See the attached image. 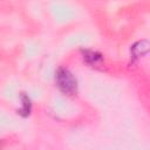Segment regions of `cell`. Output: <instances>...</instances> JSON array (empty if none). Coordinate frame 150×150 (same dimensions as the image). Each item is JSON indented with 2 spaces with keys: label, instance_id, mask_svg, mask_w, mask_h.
I'll use <instances>...</instances> for the list:
<instances>
[{
  "label": "cell",
  "instance_id": "cell-1",
  "mask_svg": "<svg viewBox=\"0 0 150 150\" xmlns=\"http://www.w3.org/2000/svg\"><path fill=\"white\" fill-rule=\"evenodd\" d=\"M55 83L64 95H75L77 93V81L73 73L67 68H59L55 73Z\"/></svg>",
  "mask_w": 150,
  "mask_h": 150
},
{
  "label": "cell",
  "instance_id": "cell-2",
  "mask_svg": "<svg viewBox=\"0 0 150 150\" xmlns=\"http://www.w3.org/2000/svg\"><path fill=\"white\" fill-rule=\"evenodd\" d=\"M83 60L90 64L91 67H96V66H100L102 64L103 62V56L97 53V52H94V50H83Z\"/></svg>",
  "mask_w": 150,
  "mask_h": 150
},
{
  "label": "cell",
  "instance_id": "cell-3",
  "mask_svg": "<svg viewBox=\"0 0 150 150\" xmlns=\"http://www.w3.org/2000/svg\"><path fill=\"white\" fill-rule=\"evenodd\" d=\"M131 56L134 59H138L139 56L146 55L150 52V42L148 41H139L137 43H135L131 47Z\"/></svg>",
  "mask_w": 150,
  "mask_h": 150
},
{
  "label": "cell",
  "instance_id": "cell-4",
  "mask_svg": "<svg viewBox=\"0 0 150 150\" xmlns=\"http://www.w3.org/2000/svg\"><path fill=\"white\" fill-rule=\"evenodd\" d=\"M21 102H22V107L18 110V114L21 115L22 117H27L29 114H30V110H32V102H30V98L26 95V94H21Z\"/></svg>",
  "mask_w": 150,
  "mask_h": 150
}]
</instances>
